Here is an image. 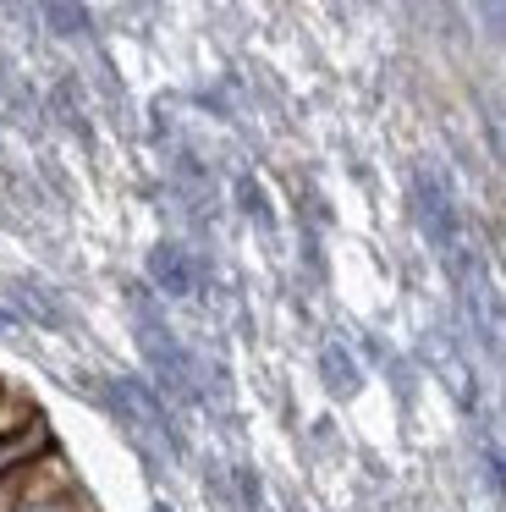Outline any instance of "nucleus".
<instances>
[{
  "label": "nucleus",
  "mask_w": 506,
  "mask_h": 512,
  "mask_svg": "<svg viewBox=\"0 0 506 512\" xmlns=\"http://www.w3.org/2000/svg\"><path fill=\"white\" fill-rule=\"evenodd\" d=\"M55 496H72V474L55 452L33 457L28 468L0 479V512H22V507H39V501H55Z\"/></svg>",
  "instance_id": "nucleus-1"
},
{
  "label": "nucleus",
  "mask_w": 506,
  "mask_h": 512,
  "mask_svg": "<svg viewBox=\"0 0 506 512\" xmlns=\"http://www.w3.org/2000/svg\"><path fill=\"white\" fill-rule=\"evenodd\" d=\"M490 138H495V155H501V166H506V127H495Z\"/></svg>",
  "instance_id": "nucleus-3"
},
{
  "label": "nucleus",
  "mask_w": 506,
  "mask_h": 512,
  "mask_svg": "<svg viewBox=\"0 0 506 512\" xmlns=\"http://www.w3.org/2000/svg\"><path fill=\"white\" fill-rule=\"evenodd\" d=\"M22 512H77V496H55V501H39V507H22Z\"/></svg>",
  "instance_id": "nucleus-2"
}]
</instances>
